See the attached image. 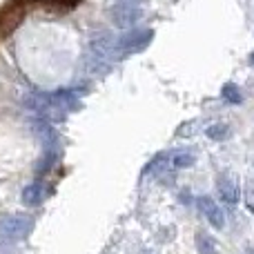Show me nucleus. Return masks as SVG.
I'll use <instances>...</instances> for the list:
<instances>
[{"label": "nucleus", "mask_w": 254, "mask_h": 254, "mask_svg": "<svg viewBox=\"0 0 254 254\" xmlns=\"http://www.w3.org/2000/svg\"><path fill=\"white\" fill-rule=\"evenodd\" d=\"M154 38L152 29H129L121 38L114 40V56H127V54L143 52Z\"/></svg>", "instance_id": "1"}, {"label": "nucleus", "mask_w": 254, "mask_h": 254, "mask_svg": "<svg viewBox=\"0 0 254 254\" xmlns=\"http://www.w3.org/2000/svg\"><path fill=\"white\" fill-rule=\"evenodd\" d=\"M107 16H110V20L114 22V25L123 27V29H131V27H136L140 20H143L145 11L136 2H125V0H119V2H114L110 7Z\"/></svg>", "instance_id": "2"}, {"label": "nucleus", "mask_w": 254, "mask_h": 254, "mask_svg": "<svg viewBox=\"0 0 254 254\" xmlns=\"http://www.w3.org/2000/svg\"><path fill=\"white\" fill-rule=\"evenodd\" d=\"M31 230V221L25 216H7L0 221V239H22Z\"/></svg>", "instance_id": "3"}, {"label": "nucleus", "mask_w": 254, "mask_h": 254, "mask_svg": "<svg viewBox=\"0 0 254 254\" xmlns=\"http://www.w3.org/2000/svg\"><path fill=\"white\" fill-rule=\"evenodd\" d=\"M196 205H198V210H201V214L205 216L207 221H210L212 228L223 230L225 216H223V210L216 205L214 198H212V196H198V198H196Z\"/></svg>", "instance_id": "4"}, {"label": "nucleus", "mask_w": 254, "mask_h": 254, "mask_svg": "<svg viewBox=\"0 0 254 254\" xmlns=\"http://www.w3.org/2000/svg\"><path fill=\"white\" fill-rule=\"evenodd\" d=\"M45 198V185L43 183H31L25 188V192H22V203H25L27 207H36L40 205Z\"/></svg>", "instance_id": "5"}, {"label": "nucleus", "mask_w": 254, "mask_h": 254, "mask_svg": "<svg viewBox=\"0 0 254 254\" xmlns=\"http://www.w3.org/2000/svg\"><path fill=\"white\" fill-rule=\"evenodd\" d=\"M216 185H219V192H221V196H223L225 203H237L239 201V188L232 179L221 176V179L216 181Z\"/></svg>", "instance_id": "6"}, {"label": "nucleus", "mask_w": 254, "mask_h": 254, "mask_svg": "<svg viewBox=\"0 0 254 254\" xmlns=\"http://www.w3.org/2000/svg\"><path fill=\"white\" fill-rule=\"evenodd\" d=\"M196 248H198V254H219L214 239L207 237L205 232H196Z\"/></svg>", "instance_id": "7"}, {"label": "nucleus", "mask_w": 254, "mask_h": 254, "mask_svg": "<svg viewBox=\"0 0 254 254\" xmlns=\"http://www.w3.org/2000/svg\"><path fill=\"white\" fill-rule=\"evenodd\" d=\"M223 98H225V103H232V105H239V103H243V96H241V92H239V87L234 83H225L223 85Z\"/></svg>", "instance_id": "8"}, {"label": "nucleus", "mask_w": 254, "mask_h": 254, "mask_svg": "<svg viewBox=\"0 0 254 254\" xmlns=\"http://www.w3.org/2000/svg\"><path fill=\"white\" fill-rule=\"evenodd\" d=\"M205 134H207V138H212V140H223L225 136L230 134V127L223 125V123H216V125H210V127H207Z\"/></svg>", "instance_id": "9"}, {"label": "nucleus", "mask_w": 254, "mask_h": 254, "mask_svg": "<svg viewBox=\"0 0 254 254\" xmlns=\"http://www.w3.org/2000/svg\"><path fill=\"white\" fill-rule=\"evenodd\" d=\"M194 163V156H190V154H179V156L172 158V165L174 167H188Z\"/></svg>", "instance_id": "10"}, {"label": "nucleus", "mask_w": 254, "mask_h": 254, "mask_svg": "<svg viewBox=\"0 0 254 254\" xmlns=\"http://www.w3.org/2000/svg\"><path fill=\"white\" fill-rule=\"evenodd\" d=\"M246 203H248V207L254 212V190H250V192L246 194Z\"/></svg>", "instance_id": "11"}, {"label": "nucleus", "mask_w": 254, "mask_h": 254, "mask_svg": "<svg viewBox=\"0 0 254 254\" xmlns=\"http://www.w3.org/2000/svg\"><path fill=\"white\" fill-rule=\"evenodd\" d=\"M250 65H252V67H254V52H252V54H250Z\"/></svg>", "instance_id": "12"}, {"label": "nucleus", "mask_w": 254, "mask_h": 254, "mask_svg": "<svg viewBox=\"0 0 254 254\" xmlns=\"http://www.w3.org/2000/svg\"><path fill=\"white\" fill-rule=\"evenodd\" d=\"M125 2H136L138 4V2H143V0H125Z\"/></svg>", "instance_id": "13"}]
</instances>
